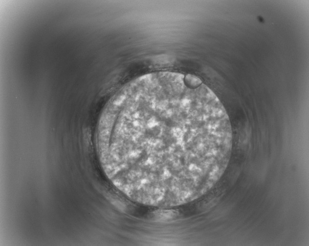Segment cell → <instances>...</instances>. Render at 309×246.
<instances>
[{
  "mask_svg": "<svg viewBox=\"0 0 309 246\" xmlns=\"http://www.w3.org/2000/svg\"><path fill=\"white\" fill-rule=\"evenodd\" d=\"M99 132L113 184L132 201L161 208L207 193L232 151L230 120L217 96L198 77L177 72L126 84L107 105Z\"/></svg>",
  "mask_w": 309,
  "mask_h": 246,
  "instance_id": "obj_1",
  "label": "cell"
}]
</instances>
